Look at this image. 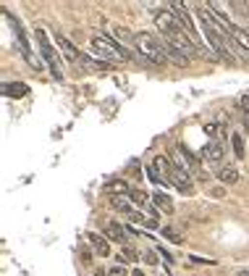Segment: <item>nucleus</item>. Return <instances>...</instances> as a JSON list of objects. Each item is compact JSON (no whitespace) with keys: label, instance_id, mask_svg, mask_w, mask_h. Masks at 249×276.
I'll use <instances>...</instances> for the list:
<instances>
[{"label":"nucleus","instance_id":"obj_21","mask_svg":"<svg viewBox=\"0 0 249 276\" xmlns=\"http://www.w3.org/2000/svg\"><path fill=\"white\" fill-rule=\"evenodd\" d=\"M147 176H150V182H152V184H168V179H165L160 171L155 169V166H150V169H147Z\"/></svg>","mask_w":249,"mask_h":276},{"label":"nucleus","instance_id":"obj_17","mask_svg":"<svg viewBox=\"0 0 249 276\" xmlns=\"http://www.w3.org/2000/svg\"><path fill=\"white\" fill-rule=\"evenodd\" d=\"M81 66L92 69V71H103V69H108L105 61H97V58H89V55H81Z\"/></svg>","mask_w":249,"mask_h":276},{"label":"nucleus","instance_id":"obj_24","mask_svg":"<svg viewBox=\"0 0 249 276\" xmlns=\"http://www.w3.org/2000/svg\"><path fill=\"white\" fill-rule=\"evenodd\" d=\"M129 195H131V200L137 203V205H144L147 203V195H144V192H139V190H131Z\"/></svg>","mask_w":249,"mask_h":276},{"label":"nucleus","instance_id":"obj_29","mask_svg":"<svg viewBox=\"0 0 249 276\" xmlns=\"http://www.w3.org/2000/svg\"><path fill=\"white\" fill-rule=\"evenodd\" d=\"M239 276H249V271H241V274H239Z\"/></svg>","mask_w":249,"mask_h":276},{"label":"nucleus","instance_id":"obj_23","mask_svg":"<svg viewBox=\"0 0 249 276\" xmlns=\"http://www.w3.org/2000/svg\"><path fill=\"white\" fill-rule=\"evenodd\" d=\"M105 190H108V192H116V190H118V192H131L129 187H126V182H110Z\"/></svg>","mask_w":249,"mask_h":276},{"label":"nucleus","instance_id":"obj_27","mask_svg":"<svg viewBox=\"0 0 249 276\" xmlns=\"http://www.w3.org/2000/svg\"><path fill=\"white\" fill-rule=\"evenodd\" d=\"M191 263H213V260H207V258H200V255H191Z\"/></svg>","mask_w":249,"mask_h":276},{"label":"nucleus","instance_id":"obj_12","mask_svg":"<svg viewBox=\"0 0 249 276\" xmlns=\"http://www.w3.org/2000/svg\"><path fill=\"white\" fill-rule=\"evenodd\" d=\"M105 234L110 237V240H116V242H121V245H126V242H129V232H126V229L121 226V224H108Z\"/></svg>","mask_w":249,"mask_h":276},{"label":"nucleus","instance_id":"obj_14","mask_svg":"<svg viewBox=\"0 0 249 276\" xmlns=\"http://www.w3.org/2000/svg\"><path fill=\"white\" fill-rule=\"evenodd\" d=\"M3 92L5 98H24V95H29V87L21 82H14V85H3Z\"/></svg>","mask_w":249,"mask_h":276},{"label":"nucleus","instance_id":"obj_4","mask_svg":"<svg viewBox=\"0 0 249 276\" xmlns=\"http://www.w3.org/2000/svg\"><path fill=\"white\" fill-rule=\"evenodd\" d=\"M207 8L213 11L215 16H218V21L223 24V27H226L228 37H231V42L241 50V53H244V58H249V32H247V29H241L239 24H233L231 18L223 14V5H220V3H207Z\"/></svg>","mask_w":249,"mask_h":276},{"label":"nucleus","instance_id":"obj_9","mask_svg":"<svg viewBox=\"0 0 249 276\" xmlns=\"http://www.w3.org/2000/svg\"><path fill=\"white\" fill-rule=\"evenodd\" d=\"M55 45L61 48V53H63V58H66L68 63H74V66H81V53L74 48V42H68L63 34H55Z\"/></svg>","mask_w":249,"mask_h":276},{"label":"nucleus","instance_id":"obj_11","mask_svg":"<svg viewBox=\"0 0 249 276\" xmlns=\"http://www.w3.org/2000/svg\"><path fill=\"white\" fill-rule=\"evenodd\" d=\"M202 155H205L207 160H223V155H226V145H223V139L207 142L205 147H202Z\"/></svg>","mask_w":249,"mask_h":276},{"label":"nucleus","instance_id":"obj_2","mask_svg":"<svg viewBox=\"0 0 249 276\" xmlns=\"http://www.w3.org/2000/svg\"><path fill=\"white\" fill-rule=\"evenodd\" d=\"M89 50H92L97 58H105V63H118V61L134 58V53L129 48H124L116 37H105V34L89 37Z\"/></svg>","mask_w":249,"mask_h":276},{"label":"nucleus","instance_id":"obj_22","mask_svg":"<svg viewBox=\"0 0 249 276\" xmlns=\"http://www.w3.org/2000/svg\"><path fill=\"white\" fill-rule=\"evenodd\" d=\"M160 234H163V237H168L171 242H176V245L181 242V234H178L173 226H160Z\"/></svg>","mask_w":249,"mask_h":276},{"label":"nucleus","instance_id":"obj_7","mask_svg":"<svg viewBox=\"0 0 249 276\" xmlns=\"http://www.w3.org/2000/svg\"><path fill=\"white\" fill-rule=\"evenodd\" d=\"M5 18H8V24L11 27H14V37H16V45H18V50H21V55L24 58H27L31 66L34 69H40V61L34 58V55H31V48H29V37H27V32H24V27H21V21H18V18L14 16V14H8V11H5Z\"/></svg>","mask_w":249,"mask_h":276},{"label":"nucleus","instance_id":"obj_16","mask_svg":"<svg viewBox=\"0 0 249 276\" xmlns=\"http://www.w3.org/2000/svg\"><path fill=\"white\" fill-rule=\"evenodd\" d=\"M205 129V134H210V137H220L223 139V134H226V124L223 121H210V124L202 126Z\"/></svg>","mask_w":249,"mask_h":276},{"label":"nucleus","instance_id":"obj_20","mask_svg":"<svg viewBox=\"0 0 249 276\" xmlns=\"http://www.w3.org/2000/svg\"><path fill=\"white\" fill-rule=\"evenodd\" d=\"M110 205H113V208L118 210V213H129V216L134 213V210L129 208V203H126L124 197H110Z\"/></svg>","mask_w":249,"mask_h":276},{"label":"nucleus","instance_id":"obj_28","mask_svg":"<svg viewBox=\"0 0 249 276\" xmlns=\"http://www.w3.org/2000/svg\"><path fill=\"white\" fill-rule=\"evenodd\" d=\"M134 276H144V274H142V271H139V268H137V271H134Z\"/></svg>","mask_w":249,"mask_h":276},{"label":"nucleus","instance_id":"obj_5","mask_svg":"<svg viewBox=\"0 0 249 276\" xmlns=\"http://www.w3.org/2000/svg\"><path fill=\"white\" fill-rule=\"evenodd\" d=\"M168 11L173 14V18L178 21V27L187 32V37H189V40L194 42L197 48H200V53L210 58V50H205V42H202L200 32H197V27H194V21H191V16H189V8H187V5H184V3H168Z\"/></svg>","mask_w":249,"mask_h":276},{"label":"nucleus","instance_id":"obj_25","mask_svg":"<svg viewBox=\"0 0 249 276\" xmlns=\"http://www.w3.org/2000/svg\"><path fill=\"white\" fill-rule=\"evenodd\" d=\"M124 274H126V271H124L121 266H118V268H108V276H124Z\"/></svg>","mask_w":249,"mask_h":276},{"label":"nucleus","instance_id":"obj_13","mask_svg":"<svg viewBox=\"0 0 249 276\" xmlns=\"http://www.w3.org/2000/svg\"><path fill=\"white\" fill-rule=\"evenodd\" d=\"M152 203L157 205V210H163V213H173V200H171L168 195H163V192H155V195H152Z\"/></svg>","mask_w":249,"mask_h":276},{"label":"nucleus","instance_id":"obj_19","mask_svg":"<svg viewBox=\"0 0 249 276\" xmlns=\"http://www.w3.org/2000/svg\"><path fill=\"white\" fill-rule=\"evenodd\" d=\"M231 145H233V153H236V158H244V137L241 134H231Z\"/></svg>","mask_w":249,"mask_h":276},{"label":"nucleus","instance_id":"obj_1","mask_svg":"<svg viewBox=\"0 0 249 276\" xmlns=\"http://www.w3.org/2000/svg\"><path fill=\"white\" fill-rule=\"evenodd\" d=\"M197 18H200L202 32H205L207 42L215 48V53L223 55L226 61H233V48H231L233 42H231V37H228L226 27L218 21V16H215L213 11L207 8V3H205V5H197Z\"/></svg>","mask_w":249,"mask_h":276},{"label":"nucleus","instance_id":"obj_3","mask_svg":"<svg viewBox=\"0 0 249 276\" xmlns=\"http://www.w3.org/2000/svg\"><path fill=\"white\" fill-rule=\"evenodd\" d=\"M137 50H139L142 58L157 63V66H165V63H168V45H165L160 37L150 34V32H139L137 34Z\"/></svg>","mask_w":249,"mask_h":276},{"label":"nucleus","instance_id":"obj_26","mask_svg":"<svg viewBox=\"0 0 249 276\" xmlns=\"http://www.w3.org/2000/svg\"><path fill=\"white\" fill-rule=\"evenodd\" d=\"M144 260H147V263H157V258H155V253H144Z\"/></svg>","mask_w":249,"mask_h":276},{"label":"nucleus","instance_id":"obj_6","mask_svg":"<svg viewBox=\"0 0 249 276\" xmlns=\"http://www.w3.org/2000/svg\"><path fill=\"white\" fill-rule=\"evenodd\" d=\"M34 37H37V42H40V53H42V58H45V63L50 66V74L55 76V79H63V74H61V61H58V53L53 50V45H50V37L45 34L42 29H37L34 32Z\"/></svg>","mask_w":249,"mask_h":276},{"label":"nucleus","instance_id":"obj_10","mask_svg":"<svg viewBox=\"0 0 249 276\" xmlns=\"http://www.w3.org/2000/svg\"><path fill=\"white\" fill-rule=\"evenodd\" d=\"M215 179L223 184H236L239 182V171L233 169V166H228V163H220V166H215Z\"/></svg>","mask_w":249,"mask_h":276},{"label":"nucleus","instance_id":"obj_15","mask_svg":"<svg viewBox=\"0 0 249 276\" xmlns=\"http://www.w3.org/2000/svg\"><path fill=\"white\" fill-rule=\"evenodd\" d=\"M87 240L92 242V247L97 250V255H103V258H105V255H110V247H108V242H105V240H103V237H100V234L89 232V234H87Z\"/></svg>","mask_w":249,"mask_h":276},{"label":"nucleus","instance_id":"obj_30","mask_svg":"<svg viewBox=\"0 0 249 276\" xmlns=\"http://www.w3.org/2000/svg\"><path fill=\"white\" fill-rule=\"evenodd\" d=\"M94 276H108V274H100V271H97V274H94Z\"/></svg>","mask_w":249,"mask_h":276},{"label":"nucleus","instance_id":"obj_8","mask_svg":"<svg viewBox=\"0 0 249 276\" xmlns=\"http://www.w3.org/2000/svg\"><path fill=\"white\" fill-rule=\"evenodd\" d=\"M168 184H173V187L181 192V195H191V192H194L189 171L184 169V166H176V163L171 166V171H168Z\"/></svg>","mask_w":249,"mask_h":276},{"label":"nucleus","instance_id":"obj_18","mask_svg":"<svg viewBox=\"0 0 249 276\" xmlns=\"http://www.w3.org/2000/svg\"><path fill=\"white\" fill-rule=\"evenodd\" d=\"M239 111H241V116H244L241 124H244V129L249 132V95H241L239 98Z\"/></svg>","mask_w":249,"mask_h":276}]
</instances>
